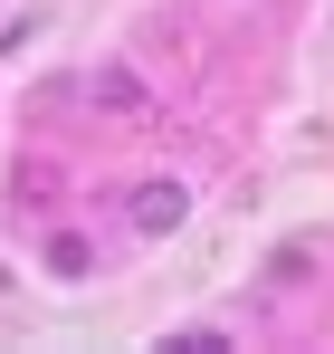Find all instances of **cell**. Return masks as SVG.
I'll return each instance as SVG.
<instances>
[{"label":"cell","mask_w":334,"mask_h":354,"mask_svg":"<svg viewBox=\"0 0 334 354\" xmlns=\"http://www.w3.org/2000/svg\"><path fill=\"white\" fill-rule=\"evenodd\" d=\"M124 221H134V230H144V239H172V230H181V221H191V192H181V182H163V173H153V182H134V201H124Z\"/></svg>","instance_id":"1"}]
</instances>
